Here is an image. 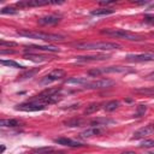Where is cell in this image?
Listing matches in <instances>:
<instances>
[{
  "label": "cell",
  "mask_w": 154,
  "mask_h": 154,
  "mask_svg": "<svg viewBox=\"0 0 154 154\" xmlns=\"http://www.w3.org/2000/svg\"><path fill=\"white\" fill-rule=\"evenodd\" d=\"M54 142H55V143H58V144H63V146H66V147H72V148L84 146L83 143H81V142H78V141H73V140H71V138H66V137L55 138V140H54Z\"/></svg>",
  "instance_id": "cell-13"
},
{
  "label": "cell",
  "mask_w": 154,
  "mask_h": 154,
  "mask_svg": "<svg viewBox=\"0 0 154 154\" xmlns=\"http://www.w3.org/2000/svg\"><path fill=\"white\" fill-rule=\"evenodd\" d=\"M120 154H136V153L132 152V150H126V152H123V153H120Z\"/></svg>",
  "instance_id": "cell-37"
},
{
  "label": "cell",
  "mask_w": 154,
  "mask_h": 154,
  "mask_svg": "<svg viewBox=\"0 0 154 154\" xmlns=\"http://www.w3.org/2000/svg\"><path fill=\"white\" fill-rule=\"evenodd\" d=\"M146 109H147V108H146V106L140 105V106L137 107V112H136L134 116H135V117H142V116L146 113Z\"/></svg>",
  "instance_id": "cell-30"
},
{
  "label": "cell",
  "mask_w": 154,
  "mask_h": 154,
  "mask_svg": "<svg viewBox=\"0 0 154 154\" xmlns=\"http://www.w3.org/2000/svg\"><path fill=\"white\" fill-rule=\"evenodd\" d=\"M103 132V128L102 126H91L89 129H85L84 131H82L79 134L81 138H88V137H93L96 135H101Z\"/></svg>",
  "instance_id": "cell-11"
},
{
  "label": "cell",
  "mask_w": 154,
  "mask_h": 154,
  "mask_svg": "<svg viewBox=\"0 0 154 154\" xmlns=\"http://www.w3.org/2000/svg\"><path fill=\"white\" fill-rule=\"evenodd\" d=\"M24 59H28V60H31V61H46V60H49L51 57H47V55H40V54H34V53H25L24 55Z\"/></svg>",
  "instance_id": "cell-16"
},
{
  "label": "cell",
  "mask_w": 154,
  "mask_h": 154,
  "mask_svg": "<svg viewBox=\"0 0 154 154\" xmlns=\"http://www.w3.org/2000/svg\"><path fill=\"white\" fill-rule=\"evenodd\" d=\"M116 82L109 79V78H100V79H95L91 82H88L84 87L88 89H103V88H108L112 87Z\"/></svg>",
  "instance_id": "cell-6"
},
{
  "label": "cell",
  "mask_w": 154,
  "mask_h": 154,
  "mask_svg": "<svg viewBox=\"0 0 154 154\" xmlns=\"http://www.w3.org/2000/svg\"><path fill=\"white\" fill-rule=\"evenodd\" d=\"M118 106H119V101H118V100H111V101H108V102L105 103L103 108H105V111H107V112H112V111H114L116 108H118Z\"/></svg>",
  "instance_id": "cell-23"
},
{
  "label": "cell",
  "mask_w": 154,
  "mask_h": 154,
  "mask_svg": "<svg viewBox=\"0 0 154 154\" xmlns=\"http://www.w3.org/2000/svg\"><path fill=\"white\" fill-rule=\"evenodd\" d=\"M90 13H91L93 16H107V14H112V13H114V10L111 8V7H102V8L93 10Z\"/></svg>",
  "instance_id": "cell-18"
},
{
  "label": "cell",
  "mask_w": 154,
  "mask_h": 154,
  "mask_svg": "<svg viewBox=\"0 0 154 154\" xmlns=\"http://www.w3.org/2000/svg\"><path fill=\"white\" fill-rule=\"evenodd\" d=\"M135 93L144 94V95H154V87H148V88H137V89H135Z\"/></svg>",
  "instance_id": "cell-27"
},
{
  "label": "cell",
  "mask_w": 154,
  "mask_h": 154,
  "mask_svg": "<svg viewBox=\"0 0 154 154\" xmlns=\"http://www.w3.org/2000/svg\"><path fill=\"white\" fill-rule=\"evenodd\" d=\"M46 108V105L36 102L34 100H30L28 102H23L16 106V109L18 111H24V112H36V111H42Z\"/></svg>",
  "instance_id": "cell-5"
},
{
  "label": "cell",
  "mask_w": 154,
  "mask_h": 154,
  "mask_svg": "<svg viewBox=\"0 0 154 154\" xmlns=\"http://www.w3.org/2000/svg\"><path fill=\"white\" fill-rule=\"evenodd\" d=\"M73 47L78 49H84V51H113V49H119L122 46L116 42H107V41H91V42H75L72 43Z\"/></svg>",
  "instance_id": "cell-1"
},
{
  "label": "cell",
  "mask_w": 154,
  "mask_h": 154,
  "mask_svg": "<svg viewBox=\"0 0 154 154\" xmlns=\"http://www.w3.org/2000/svg\"><path fill=\"white\" fill-rule=\"evenodd\" d=\"M99 70L100 73H120L129 71V69L125 66H108V67H101Z\"/></svg>",
  "instance_id": "cell-14"
},
{
  "label": "cell",
  "mask_w": 154,
  "mask_h": 154,
  "mask_svg": "<svg viewBox=\"0 0 154 154\" xmlns=\"http://www.w3.org/2000/svg\"><path fill=\"white\" fill-rule=\"evenodd\" d=\"M40 71V67H35V69H30V70H26L25 72H23L20 76H19V78L18 79H20V81H23V79H28V78H31V77H34L37 72Z\"/></svg>",
  "instance_id": "cell-20"
},
{
  "label": "cell",
  "mask_w": 154,
  "mask_h": 154,
  "mask_svg": "<svg viewBox=\"0 0 154 154\" xmlns=\"http://www.w3.org/2000/svg\"><path fill=\"white\" fill-rule=\"evenodd\" d=\"M140 147H142V148H150V147H154V141H153V140H146V141H143V142L140 144Z\"/></svg>",
  "instance_id": "cell-31"
},
{
  "label": "cell",
  "mask_w": 154,
  "mask_h": 154,
  "mask_svg": "<svg viewBox=\"0 0 154 154\" xmlns=\"http://www.w3.org/2000/svg\"><path fill=\"white\" fill-rule=\"evenodd\" d=\"M0 46L4 48L5 46H7V47H14V46H17V43L16 42H11V41H4V40H1L0 41Z\"/></svg>",
  "instance_id": "cell-32"
},
{
  "label": "cell",
  "mask_w": 154,
  "mask_h": 154,
  "mask_svg": "<svg viewBox=\"0 0 154 154\" xmlns=\"http://www.w3.org/2000/svg\"><path fill=\"white\" fill-rule=\"evenodd\" d=\"M152 134H154V126H153V125H146V126H143V128L136 130V131L134 132L131 140H140V138H143V137L149 136V135H152Z\"/></svg>",
  "instance_id": "cell-9"
},
{
  "label": "cell",
  "mask_w": 154,
  "mask_h": 154,
  "mask_svg": "<svg viewBox=\"0 0 154 154\" xmlns=\"http://www.w3.org/2000/svg\"><path fill=\"white\" fill-rule=\"evenodd\" d=\"M17 10H14L13 7H4L1 10V14H16Z\"/></svg>",
  "instance_id": "cell-28"
},
{
  "label": "cell",
  "mask_w": 154,
  "mask_h": 154,
  "mask_svg": "<svg viewBox=\"0 0 154 154\" xmlns=\"http://www.w3.org/2000/svg\"><path fill=\"white\" fill-rule=\"evenodd\" d=\"M146 78H147V79H154V71H153V72H150L149 75H147V76H146Z\"/></svg>",
  "instance_id": "cell-36"
},
{
  "label": "cell",
  "mask_w": 154,
  "mask_h": 154,
  "mask_svg": "<svg viewBox=\"0 0 154 154\" xmlns=\"http://www.w3.org/2000/svg\"><path fill=\"white\" fill-rule=\"evenodd\" d=\"M26 49H35V51H45V52H59L60 49L55 46H41V45H31L28 46Z\"/></svg>",
  "instance_id": "cell-15"
},
{
  "label": "cell",
  "mask_w": 154,
  "mask_h": 154,
  "mask_svg": "<svg viewBox=\"0 0 154 154\" xmlns=\"http://www.w3.org/2000/svg\"><path fill=\"white\" fill-rule=\"evenodd\" d=\"M111 123H114V120L107 119V118H97V119H94L90 122V124H93L94 126H103V125H107Z\"/></svg>",
  "instance_id": "cell-21"
},
{
  "label": "cell",
  "mask_w": 154,
  "mask_h": 154,
  "mask_svg": "<svg viewBox=\"0 0 154 154\" xmlns=\"http://www.w3.org/2000/svg\"><path fill=\"white\" fill-rule=\"evenodd\" d=\"M52 4V1L48 0H24V1H18L16 4V6L18 7H36V6H45V5H49Z\"/></svg>",
  "instance_id": "cell-8"
},
{
  "label": "cell",
  "mask_w": 154,
  "mask_h": 154,
  "mask_svg": "<svg viewBox=\"0 0 154 154\" xmlns=\"http://www.w3.org/2000/svg\"><path fill=\"white\" fill-rule=\"evenodd\" d=\"M46 154H63V153L61 152H58V153L57 152H49V153H46Z\"/></svg>",
  "instance_id": "cell-38"
},
{
  "label": "cell",
  "mask_w": 154,
  "mask_h": 154,
  "mask_svg": "<svg viewBox=\"0 0 154 154\" xmlns=\"http://www.w3.org/2000/svg\"><path fill=\"white\" fill-rule=\"evenodd\" d=\"M4 150H5V146H4V144H1V150H0V152H1V153H4Z\"/></svg>",
  "instance_id": "cell-39"
},
{
  "label": "cell",
  "mask_w": 154,
  "mask_h": 154,
  "mask_svg": "<svg viewBox=\"0 0 154 154\" xmlns=\"http://www.w3.org/2000/svg\"><path fill=\"white\" fill-rule=\"evenodd\" d=\"M101 34L111 36V37L128 40V41H142L144 38L143 36H141L138 34H135V32H131V31H128L124 29H103V30H101Z\"/></svg>",
  "instance_id": "cell-3"
},
{
  "label": "cell",
  "mask_w": 154,
  "mask_h": 154,
  "mask_svg": "<svg viewBox=\"0 0 154 154\" xmlns=\"http://www.w3.org/2000/svg\"><path fill=\"white\" fill-rule=\"evenodd\" d=\"M60 91H61L60 88H47V89H45L42 93H40L38 95H41V96H52V95L59 94Z\"/></svg>",
  "instance_id": "cell-24"
},
{
  "label": "cell",
  "mask_w": 154,
  "mask_h": 154,
  "mask_svg": "<svg viewBox=\"0 0 154 154\" xmlns=\"http://www.w3.org/2000/svg\"><path fill=\"white\" fill-rule=\"evenodd\" d=\"M20 125V123L17 119H1L0 120V126L2 128H14Z\"/></svg>",
  "instance_id": "cell-19"
},
{
  "label": "cell",
  "mask_w": 154,
  "mask_h": 154,
  "mask_svg": "<svg viewBox=\"0 0 154 154\" xmlns=\"http://www.w3.org/2000/svg\"><path fill=\"white\" fill-rule=\"evenodd\" d=\"M109 59V55L107 54H96V55H79L76 57L77 61H99V60H106Z\"/></svg>",
  "instance_id": "cell-12"
},
{
  "label": "cell",
  "mask_w": 154,
  "mask_h": 154,
  "mask_svg": "<svg viewBox=\"0 0 154 154\" xmlns=\"http://www.w3.org/2000/svg\"><path fill=\"white\" fill-rule=\"evenodd\" d=\"M0 53H1V54H5V53H8V54H10V53H14V51H12V49H7V51H6V49L1 48V49H0Z\"/></svg>",
  "instance_id": "cell-35"
},
{
  "label": "cell",
  "mask_w": 154,
  "mask_h": 154,
  "mask_svg": "<svg viewBox=\"0 0 154 154\" xmlns=\"http://www.w3.org/2000/svg\"><path fill=\"white\" fill-rule=\"evenodd\" d=\"M65 75H66V72H65L64 70H61V69H55V70L51 71L48 75H46L45 77H42V78L38 81V84H41V85H48V84H51V83H53V82H55V81L63 79V78L65 77Z\"/></svg>",
  "instance_id": "cell-4"
},
{
  "label": "cell",
  "mask_w": 154,
  "mask_h": 154,
  "mask_svg": "<svg viewBox=\"0 0 154 154\" xmlns=\"http://www.w3.org/2000/svg\"><path fill=\"white\" fill-rule=\"evenodd\" d=\"M144 22L148 23V24H154V14H152V16L147 14V16L144 17Z\"/></svg>",
  "instance_id": "cell-34"
},
{
  "label": "cell",
  "mask_w": 154,
  "mask_h": 154,
  "mask_svg": "<svg viewBox=\"0 0 154 154\" xmlns=\"http://www.w3.org/2000/svg\"><path fill=\"white\" fill-rule=\"evenodd\" d=\"M85 122L83 119H79V118H72V119H69L66 122H64V124L66 126H71V128H75V126H82Z\"/></svg>",
  "instance_id": "cell-22"
},
{
  "label": "cell",
  "mask_w": 154,
  "mask_h": 154,
  "mask_svg": "<svg viewBox=\"0 0 154 154\" xmlns=\"http://www.w3.org/2000/svg\"><path fill=\"white\" fill-rule=\"evenodd\" d=\"M99 108H100V103L93 102V103H90V105L87 106V108L84 109V114H91V113H95Z\"/></svg>",
  "instance_id": "cell-25"
},
{
  "label": "cell",
  "mask_w": 154,
  "mask_h": 154,
  "mask_svg": "<svg viewBox=\"0 0 154 154\" xmlns=\"http://www.w3.org/2000/svg\"><path fill=\"white\" fill-rule=\"evenodd\" d=\"M89 81L85 77H71L65 81L66 84H77V85H85Z\"/></svg>",
  "instance_id": "cell-17"
},
{
  "label": "cell",
  "mask_w": 154,
  "mask_h": 154,
  "mask_svg": "<svg viewBox=\"0 0 154 154\" xmlns=\"http://www.w3.org/2000/svg\"><path fill=\"white\" fill-rule=\"evenodd\" d=\"M149 154H154V153H149Z\"/></svg>",
  "instance_id": "cell-40"
},
{
  "label": "cell",
  "mask_w": 154,
  "mask_h": 154,
  "mask_svg": "<svg viewBox=\"0 0 154 154\" xmlns=\"http://www.w3.org/2000/svg\"><path fill=\"white\" fill-rule=\"evenodd\" d=\"M88 75L96 77V76H100L101 73H100V70H99V69H94V70H89V71H88Z\"/></svg>",
  "instance_id": "cell-33"
},
{
  "label": "cell",
  "mask_w": 154,
  "mask_h": 154,
  "mask_svg": "<svg viewBox=\"0 0 154 154\" xmlns=\"http://www.w3.org/2000/svg\"><path fill=\"white\" fill-rule=\"evenodd\" d=\"M126 60L134 61V63H143V61H153L154 60V53L152 52H146V53H140V54H128Z\"/></svg>",
  "instance_id": "cell-7"
},
{
  "label": "cell",
  "mask_w": 154,
  "mask_h": 154,
  "mask_svg": "<svg viewBox=\"0 0 154 154\" xmlns=\"http://www.w3.org/2000/svg\"><path fill=\"white\" fill-rule=\"evenodd\" d=\"M2 65H5V66H8V67H13V69H23L24 66H22L20 64H18V63H16L14 60H1L0 61Z\"/></svg>",
  "instance_id": "cell-26"
},
{
  "label": "cell",
  "mask_w": 154,
  "mask_h": 154,
  "mask_svg": "<svg viewBox=\"0 0 154 154\" xmlns=\"http://www.w3.org/2000/svg\"><path fill=\"white\" fill-rule=\"evenodd\" d=\"M49 152H53V148H51V147H45V148L34 149V153H38V154H46V153H49Z\"/></svg>",
  "instance_id": "cell-29"
},
{
  "label": "cell",
  "mask_w": 154,
  "mask_h": 154,
  "mask_svg": "<svg viewBox=\"0 0 154 154\" xmlns=\"http://www.w3.org/2000/svg\"><path fill=\"white\" fill-rule=\"evenodd\" d=\"M61 17L60 16H57V14H47V16H43L41 18L37 19V23L40 25H55L60 22Z\"/></svg>",
  "instance_id": "cell-10"
},
{
  "label": "cell",
  "mask_w": 154,
  "mask_h": 154,
  "mask_svg": "<svg viewBox=\"0 0 154 154\" xmlns=\"http://www.w3.org/2000/svg\"><path fill=\"white\" fill-rule=\"evenodd\" d=\"M17 34L28 38H35V40H43V41H63L64 36L59 34H48L43 31H34V30H17Z\"/></svg>",
  "instance_id": "cell-2"
}]
</instances>
